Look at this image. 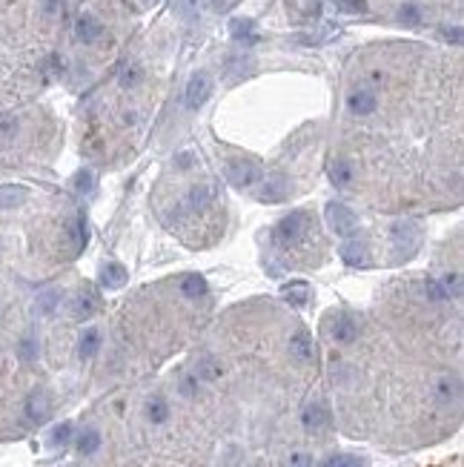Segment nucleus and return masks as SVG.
<instances>
[{
  "mask_svg": "<svg viewBox=\"0 0 464 467\" xmlns=\"http://www.w3.org/2000/svg\"><path fill=\"white\" fill-rule=\"evenodd\" d=\"M390 238H393V247L398 249V256L404 252V258H410L416 252V247H418V241H421V227L416 221H410V218H401V221L393 224Z\"/></svg>",
  "mask_w": 464,
  "mask_h": 467,
  "instance_id": "nucleus-1",
  "label": "nucleus"
},
{
  "mask_svg": "<svg viewBox=\"0 0 464 467\" xmlns=\"http://www.w3.org/2000/svg\"><path fill=\"white\" fill-rule=\"evenodd\" d=\"M304 227H307V216H304V212H293V216H287V218L278 221V227H276V232H273V241H276L278 247L296 244V241H301V236H304Z\"/></svg>",
  "mask_w": 464,
  "mask_h": 467,
  "instance_id": "nucleus-2",
  "label": "nucleus"
},
{
  "mask_svg": "<svg viewBox=\"0 0 464 467\" xmlns=\"http://www.w3.org/2000/svg\"><path fill=\"white\" fill-rule=\"evenodd\" d=\"M261 166L258 164H253V161H232L229 166H226V178H229V184L232 187H238V189H246V187H253V184H258L261 181Z\"/></svg>",
  "mask_w": 464,
  "mask_h": 467,
  "instance_id": "nucleus-3",
  "label": "nucleus"
},
{
  "mask_svg": "<svg viewBox=\"0 0 464 467\" xmlns=\"http://www.w3.org/2000/svg\"><path fill=\"white\" fill-rule=\"evenodd\" d=\"M327 221H330L333 232H338V236H353L356 227H358V218H356V212L350 207H344V204H327Z\"/></svg>",
  "mask_w": 464,
  "mask_h": 467,
  "instance_id": "nucleus-4",
  "label": "nucleus"
},
{
  "mask_svg": "<svg viewBox=\"0 0 464 467\" xmlns=\"http://www.w3.org/2000/svg\"><path fill=\"white\" fill-rule=\"evenodd\" d=\"M209 95H212V77L206 72H198V75H192L189 77V84H186V106L189 109H198L209 101Z\"/></svg>",
  "mask_w": 464,
  "mask_h": 467,
  "instance_id": "nucleus-5",
  "label": "nucleus"
},
{
  "mask_svg": "<svg viewBox=\"0 0 464 467\" xmlns=\"http://www.w3.org/2000/svg\"><path fill=\"white\" fill-rule=\"evenodd\" d=\"M23 413H26V421H32V424L46 421L49 419V396L44 390L29 393V399L23 404Z\"/></svg>",
  "mask_w": 464,
  "mask_h": 467,
  "instance_id": "nucleus-6",
  "label": "nucleus"
},
{
  "mask_svg": "<svg viewBox=\"0 0 464 467\" xmlns=\"http://www.w3.org/2000/svg\"><path fill=\"white\" fill-rule=\"evenodd\" d=\"M75 35H77V41L81 44H98V37L104 35V26L95 21L92 15H81L75 21Z\"/></svg>",
  "mask_w": 464,
  "mask_h": 467,
  "instance_id": "nucleus-7",
  "label": "nucleus"
},
{
  "mask_svg": "<svg viewBox=\"0 0 464 467\" xmlns=\"http://www.w3.org/2000/svg\"><path fill=\"white\" fill-rule=\"evenodd\" d=\"M347 106H350L353 115H373L376 106H378V98H376V92H370V89H358V92H353L350 98H347Z\"/></svg>",
  "mask_w": 464,
  "mask_h": 467,
  "instance_id": "nucleus-8",
  "label": "nucleus"
},
{
  "mask_svg": "<svg viewBox=\"0 0 464 467\" xmlns=\"http://www.w3.org/2000/svg\"><path fill=\"white\" fill-rule=\"evenodd\" d=\"M289 353H293V359L298 361H313L316 359V344H313V336L309 333H296L293 339H289Z\"/></svg>",
  "mask_w": 464,
  "mask_h": 467,
  "instance_id": "nucleus-9",
  "label": "nucleus"
},
{
  "mask_svg": "<svg viewBox=\"0 0 464 467\" xmlns=\"http://www.w3.org/2000/svg\"><path fill=\"white\" fill-rule=\"evenodd\" d=\"M215 198H218L215 184H198V187H192V189H189L186 204H189V209H206Z\"/></svg>",
  "mask_w": 464,
  "mask_h": 467,
  "instance_id": "nucleus-10",
  "label": "nucleus"
},
{
  "mask_svg": "<svg viewBox=\"0 0 464 467\" xmlns=\"http://www.w3.org/2000/svg\"><path fill=\"white\" fill-rule=\"evenodd\" d=\"M341 258L347 267H367L370 264V256H367V247L361 241H347L341 244Z\"/></svg>",
  "mask_w": 464,
  "mask_h": 467,
  "instance_id": "nucleus-11",
  "label": "nucleus"
},
{
  "mask_svg": "<svg viewBox=\"0 0 464 467\" xmlns=\"http://www.w3.org/2000/svg\"><path fill=\"white\" fill-rule=\"evenodd\" d=\"M26 198H29V189L21 187V184H3L0 187V209H14Z\"/></svg>",
  "mask_w": 464,
  "mask_h": 467,
  "instance_id": "nucleus-12",
  "label": "nucleus"
},
{
  "mask_svg": "<svg viewBox=\"0 0 464 467\" xmlns=\"http://www.w3.org/2000/svg\"><path fill=\"white\" fill-rule=\"evenodd\" d=\"M330 333H333V339H336L338 344H350V341H356V336H358V327H356V321H353L350 316H338V318L333 321V327H330Z\"/></svg>",
  "mask_w": 464,
  "mask_h": 467,
  "instance_id": "nucleus-13",
  "label": "nucleus"
},
{
  "mask_svg": "<svg viewBox=\"0 0 464 467\" xmlns=\"http://www.w3.org/2000/svg\"><path fill=\"white\" fill-rule=\"evenodd\" d=\"M301 424L307 427L309 433H318L327 427V410L321 404H307L304 407V413H301Z\"/></svg>",
  "mask_w": 464,
  "mask_h": 467,
  "instance_id": "nucleus-14",
  "label": "nucleus"
},
{
  "mask_svg": "<svg viewBox=\"0 0 464 467\" xmlns=\"http://www.w3.org/2000/svg\"><path fill=\"white\" fill-rule=\"evenodd\" d=\"M126 281H129V272H126V267H121V264H106V267L101 269V284H104L106 289H121Z\"/></svg>",
  "mask_w": 464,
  "mask_h": 467,
  "instance_id": "nucleus-15",
  "label": "nucleus"
},
{
  "mask_svg": "<svg viewBox=\"0 0 464 467\" xmlns=\"http://www.w3.org/2000/svg\"><path fill=\"white\" fill-rule=\"evenodd\" d=\"M458 396H461V384H458L456 379H450V376L438 379V384H436V399H438L441 404H450V401H456Z\"/></svg>",
  "mask_w": 464,
  "mask_h": 467,
  "instance_id": "nucleus-16",
  "label": "nucleus"
},
{
  "mask_svg": "<svg viewBox=\"0 0 464 467\" xmlns=\"http://www.w3.org/2000/svg\"><path fill=\"white\" fill-rule=\"evenodd\" d=\"M284 298L293 307H304L309 301V284L307 281H289L284 287Z\"/></svg>",
  "mask_w": 464,
  "mask_h": 467,
  "instance_id": "nucleus-17",
  "label": "nucleus"
},
{
  "mask_svg": "<svg viewBox=\"0 0 464 467\" xmlns=\"http://www.w3.org/2000/svg\"><path fill=\"white\" fill-rule=\"evenodd\" d=\"M95 309H98V304H95V298H92L89 293H77V296H75V301H72V316H75L77 321L92 318Z\"/></svg>",
  "mask_w": 464,
  "mask_h": 467,
  "instance_id": "nucleus-18",
  "label": "nucleus"
},
{
  "mask_svg": "<svg viewBox=\"0 0 464 467\" xmlns=\"http://www.w3.org/2000/svg\"><path fill=\"white\" fill-rule=\"evenodd\" d=\"M35 307L41 316H55V309L61 307V289H44V293L37 296Z\"/></svg>",
  "mask_w": 464,
  "mask_h": 467,
  "instance_id": "nucleus-19",
  "label": "nucleus"
},
{
  "mask_svg": "<svg viewBox=\"0 0 464 467\" xmlns=\"http://www.w3.org/2000/svg\"><path fill=\"white\" fill-rule=\"evenodd\" d=\"M98 347H101V333L98 330H86V333L81 336V344H77V356L92 359L95 353H98Z\"/></svg>",
  "mask_w": 464,
  "mask_h": 467,
  "instance_id": "nucleus-20",
  "label": "nucleus"
},
{
  "mask_svg": "<svg viewBox=\"0 0 464 467\" xmlns=\"http://www.w3.org/2000/svg\"><path fill=\"white\" fill-rule=\"evenodd\" d=\"M146 416H149L152 424H164V421L169 419V404H166L161 396L149 399V401H146Z\"/></svg>",
  "mask_w": 464,
  "mask_h": 467,
  "instance_id": "nucleus-21",
  "label": "nucleus"
},
{
  "mask_svg": "<svg viewBox=\"0 0 464 467\" xmlns=\"http://www.w3.org/2000/svg\"><path fill=\"white\" fill-rule=\"evenodd\" d=\"M181 293L186 296V298H201L204 293H206V281L201 278V276H184V281H181Z\"/></svg>",
  "mask_w": 464,
  "mask_h": 467,
  "instance_id": "nucleus-22",
  "label": "nucleus"
},
{
  "mask_svg": "<svg viewBox=\"0 0 464 467\" xmlns=\"http://www.w3.org/2000/svg\"><path fill=\"white\" fill-rule=\"evenodd\" d=\"M229 32H232V37H235V41H246V44H253L255 41V23L253 21H232L229 23Z\"/></svg>",
  "mask_w": 464,
  "mask_h": 467,
  "instance_id": "nucleus-23",
  "label": "nucleus"
},
{
  "mask_svg": "<svg viewBox=\"0 0 464 467\" xmlns=\"http://www.w3.org/2000/svg\"><path fill=\"white\" fill-rule=\"evenodd\" d=\"M330 181L336 187H350L353 184V166L347 161H336L333 169H330Z\"/></svg>",
  "mask_w": 464,
  "mask_h": 467,
  "instance_id": "nucleus-24",
  "label": "nucleus"
},
{
  "mask_svg": "<svg viewBox=\"0 0 464 467\" xmlns=\"http://www.w3.org/2000/svg\"><path fill=\"white\" fill-rule=\"evenodd\" d=\"M221 373H224V367H221L215 359H204V361L198 364V376H195V379H201V381H218Z\"/></svg>",
  "mask_w": 464,
  "mask_h": 467,
  "instance_id": "nucleus-25",
  "label": "nucleus"
},
{
  "mask_svg": "<svg viewBox=\"0 0 464 467\" xmlns=\"http://www.w3.org/2000/svg\"><path fill=\"white\" fill-rule=\"evenodd\" d=\"M98 447H101V433L98 430H84V436L77 439V450H81L84 456H92Z\"/></svg>",
  "mask_w": 464,
  "mask_h": 467,
  "instance_id": "nucleus-26",
  "label": "nucleus"
},
{
  "mask_svg": "<svg viewBox=\"0 0 464 467\" xmlns=\"http://www.w3.org/2000/svg\"><path fill=\"white\" fill-rule=\"evenodd\" d=\"M438 284H441V289H444V296L447 298H461V276L458 272H447Z\"/></svg>",
  "mask_w": 464,
  "mask_h": 467,
  "instance_id": "nucleus-27",
  "label": "nucleus"
},
{
  "mask_svg": "<svg viewBox=\"0 0 464 467\" xmlns=\"http://www.w3.org/2000/svg\"><path fill=\"white\" fill-rule=\"evenodd\" d=\"M284 192H287V187H284L281 178H269L267 187L261 189V201H281Z\"/></svg>",
  "mask_w": 464,
  "mask_h": 467,
  "instance_id": "nucleus-28",
  "label": "nucleus"
},
{
  "mask_svg": "<svg viewBox=\"0 0 464 467\" xmlns=\"http://www.w3.org/2000/svg\"><path fill=\"white\" fill-rule=\"evenodd\" d=\"M172 9H175L184 21H192L198 15V0H172Z\"/></svg>",
  "mask_w": 464,
  "mask_h": 467,
  "instance_id": "nucleus-29",
  "label": "nucleus"
},
{
  "mask_svg": "<svg viewBox=\"0 0 464 467\" xmlns=\"http://www.w3.org/2000/svg\"><path fill=\"white\" fill-rule=\"evenodd\" d=\"M398 17H401V23H407V26H418V23H421V6H416V3L401 6Z\"/></svg>",
  "mask_w": 464,
  "mask_h": 467,
  "instance_id": "nucleus-30",
  "label": "nucleus"
},
{
  "mask_svg": "<svg viewBox=\"0 0 464 467\" xmlns=\"http://www.w3.org/2000/svg\"><path fill=\"white\" fill-rule=\"evenodd\" d=\"M75 189L81 192V196H89V192H95V175H92L89 169L77 172V178H75Z\"/></svg>",
  "mask_w": 464,
  "mask_h": 467,
  "instance_id": "nucleus-31",
  "label": "nucleus"
},
{
  "mask_svg": "<svg viewBox=\"0 0 464 467\" xmlns=\"http://www.w3.org/2000/svg\"><path fill=\"white\" fill-rule=\"evenodd\" d=\"M293 3L304 17H316L318 9H321V0H293Z\"/></svg>",
  "mask_w": 464,
  "mask_h": 467,
  "instance_id": "nucleus-32",
  "label": "nucleus"
},
{
  "mask_svg": "<svg viewBox=\"0 0 464 467\" xmlns=\"http://www.w3.org/2000/svg\"><path fill=\"white\" fill-rule=\"evenodd\" d=\"M321 467H361V459H356V456H333V459H327Z\"/></svg>",
  "mask_w": 464,
  "mask_h": 467,
  "instance_id": "nucleus-33",
  "label": "nucleus"
},
{
  "mask_svg": "<svg viewBox=\"0 0 464 467\" xmlns=\"http://www.w3.org/2000/svg\"><path fill=\"white\" fill-rule=\"evenodd\" d=\"M17 353H21V361H26V364L35 361V359H37V344H35V339H23Z\"/></svg>",
  "mask_w": 464,
  "mask_h": 467,
  "instance_id": "nucleus-34",
  "label": "nucleus"
},
{
  "mask_svg": "<svg viewBox=\"0 0 464 467\" xmlns=\"http://www.w3.org/2000/svg\"><path fill=\"white\" fill-rule=\"evenodd\" d=\"M69 439H72V424H69V421L57 424V427H55V433H52V441H55V444H66Z\"/></svg>",
  "mask_w": 464,
  "mask_h": 467,
  "instance_id": "nucleus-35",
  "label": "nucleus"
},
{
  "mask_svg": "<svg viewBox=\"0 0 464 467\" xmlns=\"http://www.w3.org/2000/svg\"><path fill=\"white\" fill-rule=\"evenodd\" d=\"M424 289H427V296H430L433 301H447V296H444V289H441V284H438L436 278H427Z\"/></svg>",
  "mask_w": 464,
  "mask_h": 467,
  "instance_id": "nucleus-36",
  "label": "nucleus"
},
{
  "mask_svg": "<svg viewBox=\"0 0 464 467\" xmlns=\"http://www.w3.org/2000/svg\"><path fill=\"white\" fill-rule=\"evenodd\" d=\"M287 467H313V456H309V453H304V450H298V453H293V456H289Z\"/></svg>",
  "mask_w": 464,
  "mask_h": 467,
  "instance_id": "nucleus-37",
  "label": "nucleus"
},
{
  "mask_svg": "<svg viewBox=\"0 0 464 467\" xmlns=\"http://www.w3.org/2000/svg\"><path fill=\"white\" fill-rule=\"evenodd\" d=\"M138 81H141V69H138V66L124 69V75H121V84H124V86H135Z\"/></svg>",
  "mask_w": 464,
  "mask_h": 467,
  "instance_id": "nucleus-38",
  "label": "nucleus"
},
{
  "mask_svg": "<svg viewBox=\"0 0 464 467\" xmlns=\"http://www.w3.org/2000/svg\"><path fill=\"white\" fill-rule=\"evenodd\" d=\"M195 387H198V379L189 376V379L181 381V393H184V396H195Z\"/></svg>",
  "mask_w": 464,
  "mask_h": 467,
  "instance_id": "nucleus-39",
  "label": "nucleus"
},
{
  "mask_svg": "<svg viewBox=\"0 0 464 467\" xmlns=\"http://www.w3.org/2000/svg\"><path fill=\"white\" fill-rule=\"evenodd\" d=\"M338 3H341L344 9H350V12H364V9H367L364 0H338Z\"/></svg>",
  "mask_w": 464,
  "mask_h": 467,
  "instance_id": "nucleus-40",
  "label": "nucleus"
},
{
  "mask_svg": "<svg viewBox=\"0 0 464 467\" xmlns=\"http://www.w3.org/2000/svg\"><path fill=\"white\" fill-rule=\"evenodd\" d=\"M149 3H155V0H149Z\"/></svg>",
  "mask_w": 464,
  "mask_h": 467,
  "instance_id": "nucleus-41",
  "label": "nucleus"
}]
</instances>
